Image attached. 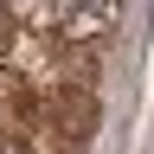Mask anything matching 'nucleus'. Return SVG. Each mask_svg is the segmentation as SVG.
<instances>
[{
	"mask_svg": "<svg viewBox=\"0 0 154 154\" xmlns=\"http://www.w3.org/2000/svg\"><path fill=\"white\" fill-rule=\"evenodd\" d=\"M122 26V0H51V32L71 51H96L109 45Z\"/></svg>",
	"mask_w": 154,
	"mask_h": 154,
	"instance_id": "obj_1",
	"label": "nucleus"
},
{
	"mask_svg": "<svg viewBox=\"0 0 154 154\" xmlns=\"http://www.w3.org/2000/svg\"><path fill=\"white\" fill-rule=\"evenodd\" d=\"M13 26H51V0H7Z\"/></svg>",
	"mask_w": 154,
	"mask_h": 154,
	"instance_id": "obj_2",
	"label": "nucleus"
},
{
	"mask_svg": "<svg viewBox=\"0 0 154 154\" xmlns=\"http://www.w3.org/2000/svg\"><path fill=\"white\" fill-rule=\"evenodd\" d=\"M0 154H38V148H32L26 128H7V135H0Z\"/></svg>",
	"mask_w": 154,
	"mask_h": 154,
	"instance_id": "obj_3",
	"label": "nucleus"
},
{
	"mask_svg": "<svg viewBox=\"0 0 154 154\" xmlns=\"http://www.w3.org/2000/svg\"><path fill=\"white\" fill-rule=\"evenodd\" d=\"M7 26H13V13H7V0H0V32H7Z\"/></svg>",
	"mask_w": 154,
	"mask_h": 154,
	"instance_id": "obj_4",
	"label": "nucleus"
},
{
	"mask_svg": "<svg viewBox=\"0 0 154 154\" xmlns=\"http://www.w3.org/2000/svg\"><path fill=\"white\" fill-rule=\"evenodd\" d=\"M148 154H154V148H148Z\"/></svg>",
	"mask_w": 154,
	"mask_h": 154,
	"instance_id": "obj_5",
	"label": "nucleus"
}]
</instances>
